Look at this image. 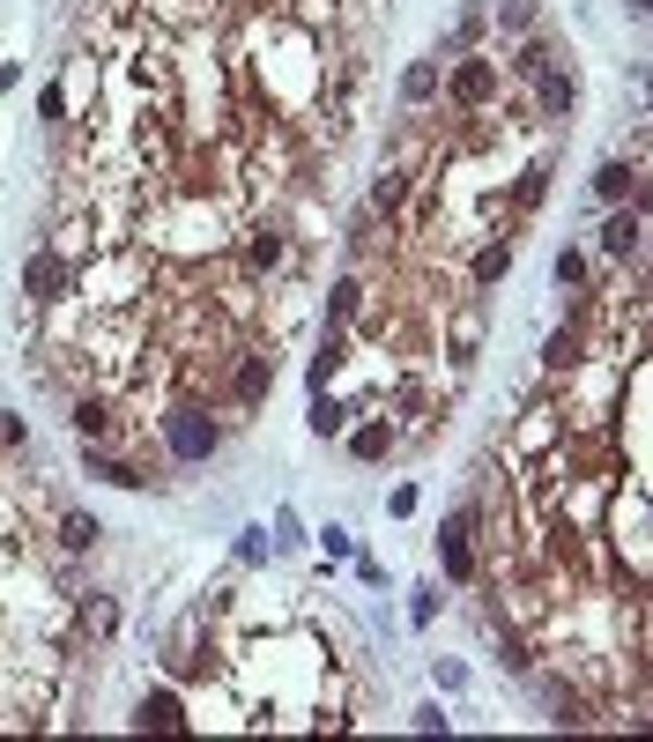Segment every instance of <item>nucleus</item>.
<instances>
[{
	"label": "nucleus",
	"instance_id": "10",
	"mask_svg": "<svg viewBox=\"0 0 653 742\" xmlns=\"http://www.w3.org/2000/svg\"><path fill=\"white\" fill-rule=\"evenodd\" d=\"M631 194H639V164H624V157H609V164L594 171V201H631Z\"/></svg>",
	"mask_w": 653,
	"mask_h": 742
},
{
	"label": "nucleus",
	"instance_id": "2",
	"mask_svg": "<svg viewBox=\"0 0 653 742\" xmlns=\"http://www.w3.org/2000/svg\"><path fill=\"white\" fill-rule=\"evenodd\" d=\"M497 89H505V75H497V60H460V67L446 75V97L460 104V112H483V104L497 97Z\"/></svg>",
	"mask_w": 653,
	"mask_h": 742
},
{
	"label": "nucleus",
	"instance_id": "22",
	"mask_svg": "<svg viewBox=\"0 0 653 742\" xmlns=\"http://www.w3.org/2000/svg\"><path fill=\"white\" fill-rule=\"evenodd\" d=\"M534 23H542L534 0H497V30H534Z\"/></svg>",
	"mask_w": 653,
	"mask_h": 742
},
{
	"label": "nucleus",
	"instance_id": "23",
	"mask_svg": "<svg viewBox=\"0 0 653 742\" xmlns=\"http://www.w3.org/2000/svg\"><path fill=\"white\" fill-rule=\"evenodd\" d=\"M252 268H275V260H283V231H252Z\"/></svg>",
	"mask_w": 653,
	"mask_h": 742
},
{
	"label": "nucleus",
	"instance_id": "25",
	"mask_svg": "<svg viewBox=\"0 0 653 742\" xmlns=\"http://www.w3.org/2000/svg\"><path fill=\"white\" fill-rule=\"evenodd\" d=\"M326 312H334V327H349L357 320V283H334V305Z\"/></svg>",
	"mask_w": 653,
	"mask_h": 742
},
{
	"label": "nucleus",
	"instance_id": "17",
	"mask_svg": "<svg viewBox=\"0 0 653 742\" xmlns=\"http://www.w3.org/2000/svg\"><path fill=\"white\" fill-rule=\"evenodd\" d=\"M97 535H104V528H97V520H89V512H67V520H60V549H97Z\"/></svg>",
	"mask_w": 653,
	"mask_h": 742
},
{
	"label": "nucleus",
	"instance_id": "26",
	"mask_svg": "<svg viewBox=\"0 0 653 742\" xmlns=\"http://www.w3.org/2000/svg\"><path fill=\"white\" fill-rule=\"evenodd\" d=\"M38 120H45V126H60V120H67V89H60V83L38 97Z\"/></svg>",
	"mask_w": 653,
	"mask_h": 742
},
{
	"label": "nucleus",
	"instance_id": "4",
	"mask_svg": "<svg viewBox=\"0 0 653 742\" xmlns=\"http://www.w3.org/2000/svg\"><path fill=\"white\" fill-rule=\"evenodd\" d=\"M268 394H275V357H268V349H245V357H238V379H231V401L252 409V401H268Z\"/></svg>",
	"mask_w": 653,
	"mask_h": 742
},
{
	"label": "nucleus",
	"instance_id": "24",
	"mask_svg": "<svg viewBox=\"0 0 653 742\" xmlns=\"http://www.w3.org/2000/svg\"><path fill=\"white\" fill-rule=\"evenodd\" d=\"M497 660H505L513 676H528V668H534V646H528V639H505V646H497Z\"/></svg>",
	"mask_w": 653,
	"mask_h": 742
},
{
	"label": "nucleus",
	"instance_id": "30",
	"mask_svg": "<svg viewBox=\"0 0 653 742\" xmlns=\"http://www.w3.org/2000/svg\"><path fill=\"white\" fill-rule=\"evenodd\" d=\"M476 38H483V15H460V30H453V52H468Z\"/></svg>",
	"mask_w": 653,
	"mask_h": 742
},
{
	"label": "nucleus",
	"instance_id": "28",
	"mask_svg": "<svg viewBox=\"0 0 653 742\" xmlns=\"http://www.w3.org/2000/svg\"><path fill=\"white\" fill-rule=\"evenodd\" d=\"M23 438H30V423H23V416H15V409H0V446H8V454H15V446H23Z\"/></svg>",
	"mask_w": 653,
	"mask_h": 742
},
{
	"label": "nucleus",
	"instance_id": "32",
	"mask_svg": "<svg viewBox=\"0 0 653 742\" xmlns=\"http://www.w3.org/2000/svg\"><path fill=\"white\" fill-rule=\"evenodd\" d=\"M624 8H631V15H646V0H624Z\"/></svg>",
	"mask_w": 653,
	"mask_h": 742
},
{
	"label": "nucleus",
	"instance_id": "7",
	"mask_svg": "<svg viewBox=\"0 0 653 742\" xmlns=\"http://www.w3.org/2000/svg\"><path fill=\"white\" fill-rule=\"evenodd\" d=\"M82 468L97 475V483H112V491H141L149 475L134 468V460H120V454H104V446H82Z\"/></svg>",
	"mask_w": 653,
	"mask_h": 742
},
{
	"label": "nucleus",
	"instance_id": "11",
	"mask_svg": "<svg viewBox=\"0 0 653 742\" xmlns=\"http://www.w3.org/2000/svg\"><path fill=\"white\" fill-rule=\"evenodd\" d=\"M67 423H75V431H82V446H97V438L112 431V401H97V394H82V401H75V416H67Z\"/></svg>",
	"mask_w": 653,
	"mask_h": 742
},
{
	"label": "nucleus",
	"instance_id": "27",
	"mask_svg": "<svg viewBox=\"0 0 653 742\" xmlns=\"http://www.w3.org/2000/svg\"><path fill=\"white\" fill-rule=\"evenodd\" d=\"M587 283V260L579 252H557V289H579Z\"/></svg>",
	"mask_w": 653,
	"mask_h": 742
},
{
	"label": "nucleus",
	"instance_id": "8",
	"mask_svg": "<svg viewBox=\"0 0 653 742\" xmlns=\"http://www.w3.org/2000/svg\"><path fill=\"white\" fill-rule=\"evenodd\" d=\"M639 231H646V215H639V208L609 215V223H602V252H609V260H639Z\"/></svg>",
	"mask_w": 653,
	"mask_h": 742
},
{
	"label": "nucleus",
	"instance_id": "12",
	"mask_svg": "<svg viewBox=\"0 0 653 742\" xmlns=\"http://www.w3.org/2000/svg\"><path fill=\"white\" fill-rule=\"evenodd\" d=\"M439 89H446V75H439V60H416V67L402 75V97H408V104H431Z\"/></svg>",
	"mask_w": 653,
	"mask_h": 742
},
{
	"label": "nucleus",
	"instance_id": "19",
	"mask_svg": "<svg viewBox=\"0 0 653 742\" xmlns=\"http://www.w3.org/2000/svg\"><path fill=\"white\" fill-rule=\"evenodd\" d=\"M579 349H587V334H579V327H565V334H550L542 364H550V371H565V364H579Z\"/></svg>",
	"mask_w": 653,
	"mask_h": 742
},
{
	"label": "nucleus",
	"instance_id": "18",
	"mask_svg": "<svg viewBox=\"0 0 653 742\" xmlns=\"http://www.w3.org/2000/svg\"><path fill=\"white\" fill-rule=\"evenodd\" d=\"M402 201H408V171H379V186H371V208H379V215H394Z\"/></svg>",
	"mask_w": 653,
	"mask_h": 742
},
{
	"label": "nucleus",
	"instance_id": "16",
	"mask_svg": "<svg viewBox=\"0 0 653 742\" xmlns=\"http://www.w3.org/2000/svg\"><path fill=\"white\" fill-rule=\"evenodd\" d=\"M349 454H357V460H386V454H394V423H365V431L349 438Z\"/></svg>",
	"mask_w": 653,
	"mask_h": 742
},
{
	"label": "nucleus",
	"instance_id": "13",
	"mask_svg": "<svg viewBox=\"0 0 653 742\" xmlns=\"http://www.w3.org/2000/svg\"><path fill=\"white\" fill-rule=\"evenodd\" d=\"M82 631H89V639H112V631H120V602H112V594H89V602H82Z\"/></svg>",
	"mask_w": 653,
	"mask_h": 742
},
{
	"label": "nucleus",
	"instance_id": "14",
	"mask_svg": "<svg viewBox=\"0 0 653 742\" xmlns=\"http://www.w3.org/2000/svg\"><path fill=\"white\" fill-rule=\"evenodd\" d=\"M342 364H349V342H342V327H334V334L320 342V357H312V394H320V386H326Z\"/></svg>",
	"mask_w": 653,
	"mask_h": 742
},
{
	"label": "nucleus",
	"instance_id": "5",
	"mask_svg": "<svg viewBox=\"0 0 653 742\" xmlns=\"http://www.w3.org/2000/svg\"><path fill=\"white\" fill-rule=\"evenodd\" d=\"M134 728H141V735H149V728H157V735H186V698H178V691H149V698L134 705Z\"/></svg>",
	"mask_w": 653,
	"mask_h": 742
},
{
	"label": "nucleus",
	"instance_id": "29",
	"mask_svg": "<svg viewBox=\"0 0 653 742\" xmlns=\"http://www.w3.org/2000/svg\"><path fill=\"white\" fill-rule=\"evenodd\" d=\"M439 617V586H416V602H408V623H431Z\"/></svg>",
	"mask_w": 653,
	"mask_h": 742
},
{
	"label": "nucleus",
	"instance_id": "3",
	"mask_svg": "<svg viewBox=\"0 0 653 742\" xmlns=\"http://www.w3.org/2000/svg\"><path fill=\"white\" fill-rule=\"evenodd\" d=\"M439 565H446V579H476V505H460L439 528Z\"/></svg>",
	"mask_w": 653,
	"mask_h": 742
},
{
	"label": "nucleus",
	"instance_id": "15",
	"mask_svg": "<svg viewBox=\"0 0 653 742\" xmlns=\"http://www.w3.org/2000/svg\"><path fill=\"white\" fill-rule=\"evenodd\" d=\"M505 268H513V238H490V246L476 252V289H490Z\"/></svg>",
	"mask_w": 653,
	"mask_h": 742
},
{
	"label": "nucleus",
	"instance_id": "9",
	"mask_svg": "<svg viewBox=\"0 0 653 742\" xmlns=\"http://www.w3.org/2000/svg\"><path fill=\"white\" fill-rule=\"evenodd\" d=\"M534 89H542V112H550V120H565L571 104H579V83H571V67H542V75H534Z\"/></svg>",
	"mask_w": 653,
	"mask_h": 742
},
{
	"label": "nucleus",
	"instance_id": "21",
	"mask_svg": "<svg viewBox=\"0 0 653 742\" xmlns=\"http://www.w3.org/2000/svg\"><path fill=\"white\" fill-rule=\"evenodd\" d=\"M542 67H557V45H550V38H534V45H520V60H513V75H528V83H534V75H542Z\"/></svg>",
	"mask_w": 653,
	"mask_h": 742
},
{
	"label": "nucleus",
	"instance_id": "31",
	"mask_svg": "<svg viewBox=\"0 0 653 742\" xmlns=\"http://www.w3.org/2000/svg\"><path fill=\"white\" fill-rule=\"evenodd\" d=\"M542 186H550V171H528V178H520V208L542 201Z\"/></svg>",
	"mask_w": 653,
	"mask_h": 742
},
{
	"label": "nucleus",
	"instance_id": "20",
	"mask_svg": "<svg viewBox=\"0 0 653 742\" xmlns=\"http://www.w3.org/2000/svg\"><path fill=\"white\" fill-rule=\"evenodd\" d=\"M342 423H349V409H342V401H334V394H312V431H320V438H334V431H342Z\"/></svg>",
	"mask_w": 653,
	"mask_h": 742
},
{
	"label": "nucleus",
	"instance_id": "6",
	"mask_svg": "<svg viewBox=\"0 0 653 742\" xmlns=\"http://www.w3.org/2000/svg\"><path fill=\"white\" fill-rule=\"evenodd\" d=\"M60 289H67V260H60V252H30V260H23V297H30V305H52Z\"/></svg>",
	"mask_w": 653,
	"mask_h": 742
},
{
	"label": "nucleus",
	"instance_id": "1",
	"mask_svg": "<svg viewBox=\"0 0 653 742\" xmlns=\"http://www.w3.org/2000/svg\"><path fill=\"white\" fill-rule=\"evenodd\" d=\"M163 446H171V460H208L215 446H223V423L208 416V401H171L163 409Z\"/></svg>",
	"mask_w": 653,
	"mask_h": 742
}]
</instances>
